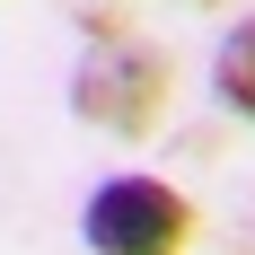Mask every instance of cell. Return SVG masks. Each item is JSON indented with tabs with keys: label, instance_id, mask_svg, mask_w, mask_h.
I'll return each instance as SVG.
<instances>
[{
	"label": "cell",
	"instance_id": "6da1fadb",
	"mask_svg": "<svg viewBox=\"0 0 255 255\" xmlns=\"http://www.w3.org/2000/svg\"><path fill=\"white\" fill-rule=\"evenodd\" d=\"M176 106V62L167 44L132 35V26H97L71 62V115L88 132H115V141H150Z\"/></svg>",
	"mask_w": 255,
	"mask_h": 255
},
{
	"label": "cell",
	"instance_id": "7a4b0ae2",
	"mask_svg": "<svg viewBox=\"0 0 255 255\" xmlns=\"http://www.w3.org/2000/svg\"><path fill=\"white\" fill-rule=\"evenodd\" d=\"M79 247L88 255H185L194 194H176L167 176H106L79 203Z\"/></svg>",
	"mask_w": 255,
	"mask_h": 255
},
{
	"label": "cell",
	"instance_id": "3957f363",
	"mask_svg": "<svg viewBox=\"0 0 255 255\" xmlns=\"http://www.w3.org/2000/svg\"><path fill=\"white\" fill-rule=\"evenodd\" d=\"M211 97L229 106L238 124H255V18H238L211 53Z\"/></svg>",
	"mask_w": 255,
	"mask_h": 255
}]
</instances>
